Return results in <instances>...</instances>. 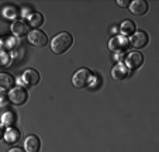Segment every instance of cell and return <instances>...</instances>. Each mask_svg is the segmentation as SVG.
<instances>
[{"instance_id":"1","label":"cell","mask_w":159,"mask_h":152,"mask_svg":"<svg viewBox=\"0 0 159 152\" xmlns=\"http://www.w3.org/2000/svg\"><path fill=\"white\" fill-rule=\"evenodd\" d=\"M73 45V37L69 33H61L54 37L51 41V49L54 54L62 55L66 51H69V48Z\"/></svg>"},{"instance_id":"7","label":"cell","mask_w":159,"mask_h":152,"mask_svg":"<svg viewBox=\"0 0 159 152\" xmlns=\"http://www.w3.org/2000/svg\"><path fill=\"white\" fill-rule=\"evenodd\" d=\"M23 82H24L27 86H37L41 81V76L35 69H27V71L23 72V76H21Z\"/></svg>"},{"instance_id":"12","label":"cell","mask_w":159,"mask_h":152,"mask_svg":"<svg viewBox=\"0 0 159 152\" xmlns=\"http://www.w3.org/2000/svg\"><path fill=\"white\" fill-rule=\"evenodd\" d=\"M11 31L16 37H23L28 34V24L24 20H16L11 24Z\"/></svg>"},{"instance_id":"22","label":"cell","mask_w":159,"mask_h":152,"mask_svg":"<svg viewBox=\"0 0 159 152\" xmlns=\"http://www.w3.org/2000/svg\"><path fill=\"white\" fill-rule=\"evenodd\" d=\"M9 152H24V149H21V148H13V149H10Z\"/></svg>"},{"instance_id":"6","label":"cell","mask_w":159,"mask_h":152,"mask_svg":"<svg viewBox=\"0 0 159 152\" xmlns=\"http://www.w3.org/2000/svg\"><path fill=\"white\" fill-rule=\"evenodd\" d=\"M27 99H28L27 92L23 87H13L9 93V100L16 106L24 104L25 101H27Z\"/></svg>"},{"instance_id":"20","label":"cell","mask_w":159,"mask_h":152,"mask_svg":"<svg viewBox=\"0 0 159 152\" xmlns=\"http://www.w3.org/2000/svg\"><path fill=\"white\" fill-rule=\"evenodd\" d=\"M129 3H131V2H128V0H125V2H123V0H118V2H117V4L120 7H129Z\"/></svg>"},{"instance_id":"21","label":"cell","mask_w":159,"mask_h":152,"mask_svg":"<svg viewBox=\"0 0 159 152\" xmlns=\"http://www.w3.org/2000/svg\"><path fill=\"white\" fill-rule=\"evenodd\" d=\"M4 127H3V124H0V140H2V138L4 137Z\"/></svg>"},{"instance_id":"9","label":"cell","mask_w":159,"mask_h":152,"mask_svg":"<svg viewBox=\"0 0 159 152\" xmlns=\"http://www.w3.org/2000/svg\"><path fill=\"white\" fill-rule=\"evenodd\" d=\"M129 10L135 16H145L149 10V4L145 0H134L129 3Z\"/></svg>"},{"instance_id":"3","label":"cell","mask_w":159,"mask_h":152,"mask_svg":"<svg viewBox=\"0 0 159 152\" xmlns=\"http://www.w3.org/2000/svg\"><path fill=\"white\" fill-rule=\"evenodd\" d=\"M129 47V42L128 38L124 35H118V37H113L108 42V48L110 51H113L114 54H121L124 51H127Z\"/></svg>"},{"instance_id":"4","label":"cell","mask_w":159,"mask_h":152,"mask_svg":"<svg viewBox=\"0 0 159 152\" xmlns=\"http://www.w3.org/2000/svg\"><path fill=\"white\" fill-rule=\"evenodd\" d=\"M128 42L135 49H142V48H145L148 45V42H149V35H148L145 31H137V33L132 34V37L128 39Z\"/></svg>"},{"instance_id":"13","label":"cell","mask_w":159,"mask_h":152,"mask_svg":"<svg viewBox=\"0 0 159 152\" xmlns=\"http://www.w3.org/2000/svg\"><path fill=\"white\" fill-rule=\"evenodd\" d=\"M20 138H21V132L17 128H14V127H10L4 132V140H6L7 144H16L20 141Z\"/></svg>"},{"instance_id":"10","label":"cell","mask_w":159,"mask_h":152,"mask_svg":"<svg viewBox=\"0 0 159 152\" xmlns=\"http://www.w3.org/2000/svg\"><path fill=\"white\" fill-rule=\"evenodd\" d=\"M25 152H39L41 151V141L37 135H28L24 141Z\"/></svg>"},{"instance_id":"11","label":"cell","mask_w":159,"mask_h":152,"mask_svg":"<svg viewBox=\"0 0 159 152\" xmlns=\"http://www.w3.org/2000/svg\"><path fill=\"white\" fill-rule=\"evenodd\" d=\"M128 75H129V69L127 68L125 63H117L114 68L111 69V76L116 81H124V79L128 78Z\"/></svg>"},{"instance_id":"18","label":"cell","mask_w":159,"mask_h":152,"mask_svg":"<svg viewBox=\"0 0 159 152\" xmlns=\"http://www.w3.org/2000/svg\"><path fill=\"white\" fill-rule=\"evenodd\" d=\"M14 121H16L14 114L13 113H6L3 116V121H2V124L3 125H13L14 124Z\"/></svg>"},{"instance_id":"19","label":"cell","mask_w":159,"mask_h":152,"mask_svg":"<svg viewBox=\"0 0 159 152\" xmlns=\"http://www.w3.org/2000/svg\"><path fill=\"white\" fill-rule=\"evenodd\" d=\"M3 14H4V17H7V18H16L17 17V12H16L14 7H6V9L3 10Z\"/></svg>"},{"instance_id":"15","label":"cell","mask_w":159,"mask_h":152,"mask_svg":"<svg viewBox=\"0 0 159 152\" xmlns=\"http://www.w3.org/2000/svg\"><path fill=\"white\" fill-rule=\"evenodd\" d=\"M28 21H30V25L31 27H34L37 30V28H39L44 24V17H42L41 13H33V14L28 17Z\"/></svg>"},{"instance_id":"17","label":"cell","mask_w":159,"mask_h":152,"mask_svg":"<svg viewBox=\"0 0 159 152\" xmlns=\"http://www.w3.org/2000/svg\"><path fill=\"white\" fill-rule=\"evenodd\" d=\"M11 63V55L7 51H0V66H9Z\"/></svg>"},{"instance_id":"8","label":"cell","mask_w":159,"mask_h":152,"mask_svg":"<svg viewBox=\"0 0 159 152\" xmlns=\"http://www.w3.org/2000/svg\"><path fill=\"white\" fill-rule=\"evenodd\" d=\"M142 63H144V55L141 52H131L125 59V65L128 69H138L142 66Z\"/></svg>"},{"instance_id":"2","label":"cell","mask_w":159,"mask_h":152,"mask_svg":"<svg viewBox=\"0 0 159 152\" xmlns=\"http://www.w3.org/2000/svg\"><path fill=\"white\" fill-rule=\"evenodd\" d=\"M90 82H92V72L86 68L76 71L72 78V85L75 87H78V89L87 87L90 85Z\"/></svg>"},{"instance_id":"16","label":"cell","mask_w":159,"mask_h":152,"mask_svg":"<svg viewBox=\"0 0 159 152\" xmlns=\"http://www.w3.org/2000/svg\"><path fill=\"white\" fill-rule=\"evenodd\" d=\"M121 33L124 34V37L128 35V34H134L135 33V23L132 20H124L123 23H121Z\"/></svg>"},{"instance_id":"5","label":"cell","mask_w":159,"mask_h":152,"mask_svg":"<svg viewBox=\"0 0 159 152\" xmlns=\"http://www.w3.org/2000/svg\"><path fill=\"white\" fill-rule=\"evenodd\" d=\"M28 42L37 48H44L45 45L48 44V37H47V34L44 31L34 30L28 34Z\"/></svg>"},{"instance_id":"14","label":"cell","mask_w":159,"mask_h":152,"mask_svg":"<svg viewBox=\"0 0 159 152\" xmlns=\"http://www.w3.org/2000/svg\"><path fill=\"white\" fill-rule=\"evenodd\" d=\"M14 85V78L9 73H0V89L2 90H11Z\"/></svg>"}]
</instances>
